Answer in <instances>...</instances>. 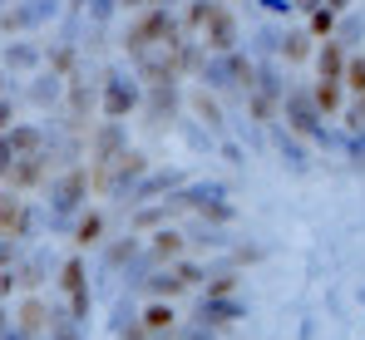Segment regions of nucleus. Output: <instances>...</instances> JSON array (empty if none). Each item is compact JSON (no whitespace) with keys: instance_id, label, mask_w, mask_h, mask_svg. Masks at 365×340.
<instances>
[{"instance_id":"obj_1","label":"nucleus","mask_w":365,"mask_h":340,"mask_svg":"<svg viewBox=\"0 0 365 340\" xmlns=\"http://www.w3.org/2000/svg\"><path fill=\"white\" fill-rule=\"evenodd\" d=\"M148 99L287 158L365 172V0H99Z\"/></svg>"},{"instance_id":"obj_2","label":"nucleus","mask_w":365,"mask_h":340,"mask_svg":"<svg viewBox=\"0 0 365 340\" xmlns=\"http://www.w3.org/2000/svg\"><path fill=\"white\" fill-rule=\"evenodd\" d=\"M232 257V207L207 187H158L128 202L94 262V296H109V336H217L237 296Z\"/></svg>"}]
</instances>
